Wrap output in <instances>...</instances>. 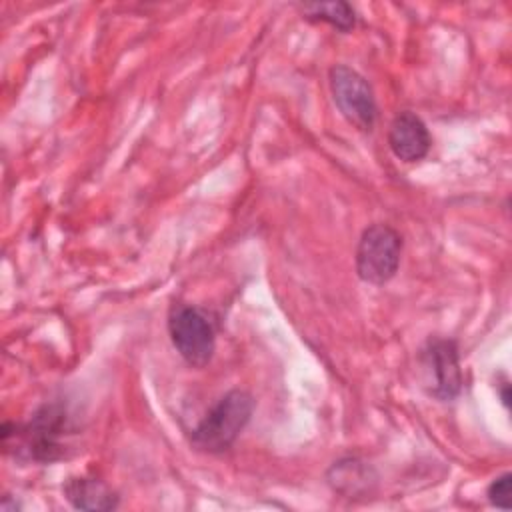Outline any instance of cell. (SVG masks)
Instances as JSON below:
<instances>
[{
    "mask_svg": "<svg viewBox=\"0 0 512 512\" xmlns=\"http://www.w3.org/2000/svg\"><path fill=\"white\" fill-rule=\"evenodd\" d=\"M78 424L64 402L42 404L28 422H4L2 446L18 460L40 464L58 462L70 456Z\"/></svg>",
    "mask_w": 512,
    "mask_h": 512,
    "instance_id": "cell-1",
    "label": "cell"
},
{
    "mask_svg": "<svg viewBox=\"0 0 512 512\" xmlns=\"http://www.w3.org/2000/svg\"><path fill=\"white\" fill-rule=\"evenodd\" d=\"M254 406L256 402L250 392L240 388L228 390L196 424L190 444L206 454L226 452L250 422Z\"/></svg>",
    "mask_w": 512,
    "mask_h": 512,
    "instance_id": "cell-2",
    "label": "cell"
},
{
    "mask_svg": "<svg viewBox=\"0 0 512 512\" xmlns=\"http://www.w3.org/2000/svg\"><path fill=\"white\" fill-rule=\"evenodd\" d=\"M168 334L180 358L192 368H204L216 350V326L204 308L194 304H172L168 312Z\"/></svg>",
    "mask_w": 512,
    "mask_h": 512,
    "instance_id": "cell-3",
    "label": "cell"
},
{
    "mask_svg": "<svg viewBox=\"0 0 512 512\" xmlns=\"http://www.w3.org/2000/svg\"><path fill=\"white\" fill-rule=\"evenodd\" d=\"M402 236L388 224L376 222L364 228L356 246V274L362 282L384 286L400 266Z\"/></svg>",
    "mask_w": 512,
    "mask_h": 512,
    "instance_id": "cell-4",
    "label": "cell"
},
{
    "mask_svg": "<svg viewBox=\"0 0 512 512\" xmlns=\"http://www.w3.org/2000/svg\"><path fill=\"white\" fill-rule=\"evenodd\" d=\"M418 362L422 372V386L432 398L440 402H450L462 392L464 380L456 340L430 338L422 346Z\"/></svg>",
    "mask_w": 512,
    "mask_h": 512,
    "instance_id": "cell-5",
    "label": "cell"
},
{
    "mask_svg": "<svg viewBox=\"0 0 512 512\" xmlns=\"http://www.w3.org/2000/svg\"><path fill=\"white\" fill-rule=\"evenodd\" d=\"M330 92L340 114L358 130L370 132L376 124V98L368 80L346 64H336L328 72Z\"/></svg>",
    "mask_w": 512,
    "mask_h": 512,
    "instance_id": "cell-6",
    "label": "cell"
},
{
    "mask_svg": "<svg viewBox=\"0 0 512 512\" xmlns=\"http://www.w3.org/2000/svg\"><path fill=\"white\" fill-rule=\"evenodd\" d=\"M386 138L392 154L402 162L422 160L432 146L426 122L412 110H402L392 118Z\"/></svg>",
    "mask_w": 512,
    "mask_h": 512,
    "instance_id": "cell-7",
    "label": "cell"
},
{
    "mask_svg": "<svg viewBox=\"0 0 512 512\" xmlns=\"http://www.w3.org/2000/svg\"><path fill=\"white\" fill-rule=\"evenodd\" d=\"M64 498L76 508L86 512H108L116 510L120 504V496L112 486H108L102 478L82 474V476H70L62 484Z\"/></svg>",
    "mask_w": 512,
    "mask_h": 512,
    "instance_id": "cell-8",
    "label": "cell"
},
{
    "mask_svg": "<svg viewBox=\"0 0 512 512\" xmlns=\"http://www.w3.org/2000/svg\"><path fill=\"white\" fill-rule=\"evenodd\" d=\"M302 18L310 22H326L340 32H350L356 26V12L348 2H308L298 4Z\"/></svg>",
    "mask_w": 512,
    "mask_h": 512,
    "instance_id": "cell-9",
    "label": "cell"
},
{
    "mask_svg": "<svg viewBox=\"0 0 512 512\" xmlns=\"http://www.w3.org/2000/svg\"><path fill=\"white\" fill-rule=\"evenodd\" d=\"M330 484L334 490L342 494H358L362 490H368V466H364L356 458H346L340 462H334V466L328 472Z\"/></svg>",
    "mask_w": 512,
    "mask_h": 512,
    "instance_id": "cell-10",
    "label": "cell"
},
{
    "mask_svg": "<svg viewBox=\"0 0 512 512\" xmlns=\"http://www.w3.org/2000/svg\"><path fill=\"white\" fill-rule=\"evenodd\" d=\"M510 486H512V474L504 472L496 476L486 490L488 502L500 510H510Z\"/></svg>",
    "mask_w": 512,
    "mask_h": 512,
    "instance_id": "cell-11",
    "label": "cell"
},
{
    "mask_svg": "<svg viewBox=\"0 0 512 512\" xmlns=\"http://www.w3.org/2000/svg\"><path fill=\"white\" fill-rule=\"evenodd\" d=\"M0 510L2 512H16V510H20V504L16 502V500H12L8 494L2 498V502H0Z\"/></svg>",
    "mask_w": 512,
    "mask_h": 512,
    "instance_id": "cell-12",
    "label": "cell"
},
{
    "mask_svg": "<svg viewBox=\"0 0 512 512\" xmlns=\"http://www.w3.org/2000/svg\"><path fill=\"white\" fill-rule=\"evenodd\" d=\"M500 398H502V404L508 408L510 406V384H508V380H504L500 384Z\"/></svg>",
    "mask_w": 512,
    "mask_h": 512,
    "instance_id": "cell-13",
    "label": "cell"
}]
</instances>
